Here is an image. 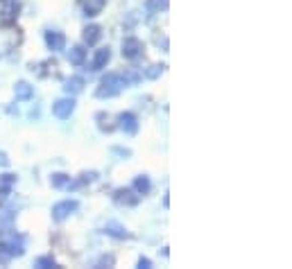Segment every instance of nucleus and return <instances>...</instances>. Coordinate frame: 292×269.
I'll return each instance as SVG.
<instances>
[{
  "label": "nucleus",
  "mask_w": 292,
  "mask_h": 269,
  "mask_svg": "<svg viewBox=\"0 0 292 269\" xmlns=\"http://www.w3.org/2000/svg\"><path fill=\"white\" fill-rule=\"evenodd\" d=\"M32 93H34V88L30 86L28 82H19L14 86V95H16V100H30L32 97Z\"/></svg>",
  "instance_id": "nucleus-14"
},
{
  "label": "nucleus",
  "mask_w": 292,
  "mask_h": 269,
  "mask_svg": "<svg viewBox=\"0 0 292 269\" xmlns=\"http://www.w3.org/2000/svg\"><path fill=\"white\" fill-rule=\"evenodd\" d=\"M143 55V41L136 37L123 39V57L125 59H138Z\"/></svg>",
  "instance_id": "nucleus-5"
},
{
  "label": "nucleus",
  "mask_w": 292,
  "mask_h": 269,
  "mask_svg": "<svg viewBox=\"0 0 292 269\" xmlns=\"http://www.w3.org/2000/svg\"><path fill=\"white\" fill-rule=\"evenodd\" d=\"M150 188H152V183H150V179H147L145 174H141V177L134 179V190H136L138 195H147Z\"/></svg>",
  "instance_id": "nucleus-16"
},
{
  "label": "nucleus",
  "mask_w": 292,
  "mask_h": 269,
  "mask_svg": "<svg viewBox=\"0 0 292 269\" xmlns=\"http://www.w3.org/2000/svg\"><path fill=\"white\" fill-rule=\"evenodd\" d=\"M100 37H102L100 25H86V28H84V41H86L88 46H95V43L100 41Z\"/></svg>",
  "instance_id": "nucleus-11"
},
{
  "label": "nucleus",
  "mask_w": 292,
  "mask_h": 269,
  "mask_svg": "<svg viewBox=\"0 0 292 269\" xmlns=\"http://www.w3.org/2000/svg\"><path fill=\"white\" fill-rule=\"evenodd\" d=\"M118 127L123 129L125 133H129V136H134V133L138 131V118L134 113H129V111H125V113L118 115Z\"/></svg>",
  "instance_id": "nucleus-7"
},
{
  "label": "nucleus",
  "mask_w": 292,
  "mask_h": 269,
  "mask_svg": "<svg viewBox=\"0 0 292 269\" xmlns=\"http://www.w3.org/2000/svg\"><path fill=\"white\" fill-rule=\"evenodd\" d=\"M145 7H147V12H163V10H168V0H147Z\"/></svg>",
  "instance_id": "nucleus-19"
},
{
  "label": "nucleus",
  "mask_w": 292,
  "mask_h": 269,
  "mask_svg": "<svg viewBox=\"0 0 292 269\" xmlns=\"http://www.w3.org/2000/svg\"><path fill=\"white\" fill-rule=\"evenodd\" d=\"M114 201L118 206H136L141 201V195L136 190H132V188H118L114 192Z\"/></svg>",
  "instance_id": "nucleus-4"
},
{
  "label": "nucleus",
  "mask_w": 292,
  "mask_h": 269,
  "mask_svg": "<svg viewBox=\"0 0 292 269\" xmlns=\"http://www.w3.org/2000/svg\"><path fill=\"white\" fill-rule=\"evenodd\" d=\"M84 59H86V50H84V46H73L68 50V61L73 66H82Z\"/></svg>",
  "instance_id": "nucleus-13"
},
{
  "label": "nucleus",
  "mask_w": 292,
  "mask_h": 269,
  "mask_svg": "<svg viewBox=\"0 0 292 269\" xmlns=\"http://www.w3.org/2000/svg\"><path fill=\"white\" fill-rule=\"evenodd\" d=\"M46 46L50 48L52 52H59L66 48V37L61 32H57V30H48L46 32Z\"/></svg>",
  "instance_id": "nucleus-8"
},
{
  "label": "nucleus",
  "mask_w": 292,
  "mask_h": 269,
  "mask_svg": "<svg viewBox=\"0 0 292 269\" xmlns=\"http://www.w3.org/2000/svg\"><path fill=\"white\" fill-rule=\"evenodd\" d=\"M114 262H116L114 255H102V258L95 262V267H114Z\"/></svg>",
  "instance_id": "nucleus-22"
},
{
  "label": "nucleus",
  "mask_w": 292,
  "mask_h": 269,
  "mask_svg": "<svg viewBox=\"0 0 292 269\" xmlns=\"http://www.w3.org/2000/svg\"><path fill=\"white\" fill-rule=\"evenodd\" d=\"M19 0H0V25L3 28H10V25L16 23L19 19Z\"/></svg>",
  "instance_id": "nucleus-2"
},
{
  "label": "nucleus",
  "mask_w": 292,
  "mask_h": 269,
  "mask_svg": "<svg viewBox=\"0 0 292 269\" xmlns=\"http://www.w3.org/2000/svg\"><path fill=\"white\" fill-rule=\"evenodd\" d=\"M138 267H141V269H150L152 267L150 258H143V255H141V258H138Z\"/></svg>",
  "instance_id": "nucleus-25"
},
{
  "label": "nucleus",
  "mask_w": 292,
  "mask_h": 269,
  "mask_svg": "<svg viewBox=\"0 0 292 269\" xmlns=\"http://www.w3.org/2000/svg\"><path fill=\"white\" fill-rule=\"evenodd\" d=\"M66 93H70V95H77V93L84 91V79L82 77H70L66 79Z\"/></svg>",
  "instance_id": "nucleus-15"
},
{
  "label": "nucleus",
  "mask_w": 292,
  "mask_h": 269,
  "mask_svg": "<svg viewBox=\"0 0 292 269\" xmlns=\"http://www.w3.org/2000/svg\"><path fill=\"white\" fill-rule=\"evenodd\" d=\"M50 183H52V188L70 186V177H68V174H64V172H57V174H52V177H50Z\"/></svg>",
  "instance_id": "nucleus-17"
},
{
  "label": "nucleus",
  "mask_w": 292,
  "mask_h": 269,
  "mask_svg": "<svg viewBox=\"0 0 292 269\" xmlns=\"http://www.w3.org/2000/svg\"><path fill=\"white\" fill-rule=\"evenodd\" d=\"M109 61H111V50L109 48H100L95 52V57H93V70H102Z\"/></svg>",
  "instance_id": "nucleus-10"
},
{
  "label": "nucleus",
  "mask_w": 292,
  "mask_h": 269,
  "mask_svg": "<svg viewBox=\"0 0 292 269\" xmlns=\"http://www.w3.org/2000/svg\"><path fill=\"white\" fill-rule=\"evenodd\" d=\"M125 86H127V79H125L123 75L109 73L107 77H102V82H100V86H98L95 95L98 97H116Z\"/></svg>",
  "instance_id": "nucleus-1"
},
{
  "label": "nucleus",
  "mask_w": 292,
  "mask_h": 269,
  "mask_svg": "<svg viewBox=\"0 0 292 269\" xmlns=\"http://www.w3.org/2000/svg\"><path fill=\"white\" fill-rule=\"evenodd\" d=\"M73 111H75V100H73V97H61V100H57L55 104H52V113H55L57 118H61V120L70 118Z\"/></svg>",
  "instance_id": "nucleus-6"
},
{
  "label": "nucleus",
  "mask_w": 292,
  "mask_h": 269,
  "mask_svg": "<svg viewBox=\"0 0 292 269\" xmlns=\"http://www.w3.org/2000/svg\"><path fill=\"white\" fill-rule=\"evenodd\" d=\"M107 0H84V14L86 16H98L105 10Z\"/></svg>",
  "instance_id": "nucleus-12"
},
{
  "label": "nucleus",
  "mask_w": 292,
  "mask_h": 269,
  "mask_svg": "<svg viewBox=\"0 0 292 269\" xmlns=\"http://www.w3.org/2000/svg\"><path fill=\"white\" fill-rule=\"evenodd\" d=\"M163 68H165L163 64H154V66H150V68H147V70H145V73H143V75H145L147 79H156V77H159L161 73H163Z\"/></svg>",
  "instance_id": "nucleus-21"
},
{
  "label": "nucleus",
  "mask_w": 292,
  "mask_h": 269,
  "mask_svg": "<svg viewBox=\"0 0 292 269\" xmlns=\"http://www.w3.org/2000/svg\"><path fill=\"white\" fill-rule=\"evenodd\" d=\"M34 264L41 269H52V267H57V260L52 258V255H41V258L34 260Z\"/></svg>",
  "instance_id": "nucleus-18"
},
{
  "label": "nucleus",
  "mask_w": 292,
  "mask_h": 269,
  "mask_svg": "<svg viewBox=\"0 0 292 269\" xmlns=\"http://www.w3.org/2000/svg\"><path fill=\"white\" fill-rule=\"evenodd\" d=\"M105 233H107V235H111V237H116V240H125V237H129L127 228H125L123 224H118V222H107Z\"/></svg>",
  "instance_id": "nucleus-9"
},
{
  "label": "nucleus",
  "mask_w": 292,
  "mask_h": 269,
  "mask_svg": "<svg viewBox=\"0 0 292 269\" xmlns=\"http://www.w3.org/2000/svg\"><path fill=\"white\" fill-rule=\"evenodd\" d=\"M14 183H16V177H14V174H3V177H0V186L12 188Z\"/></svg>",
  "instance_id": "nucleus-23"
},
{
  "label": "nucleus",
  "mask_w": 292,
  "mask_h": 269,
  "mask_svg": "<svg viewBox=\"0 0 292 269\" xmlns=\"http://www.w3.org/2000/svg\"><path fill=\"white\" fill-rule=\"evenodd\" d=\"M77 208H79V204L75 199L59 201V204L52 206V219H55V222H64V219L68 217V215H73Z\"/></svg>",
  "instance_id": "nucleus-3"
},
{
  "label": "nucleus",
  "mask_w": 292,
  "mask_h": 269,
  "mask_svg": "<svg viewBox=\"0 0 292 269\" xmlns=\"http://www.w3.org/2000/svg\"><path fill=\"white\" fill-rule=\"evenodd\" d=\"M12 258L14 255H12V249L7 246V242H0V264H7Z\"/></svg>",
  "instance_id": "nucleus-20"
},
{
  "label": "nucleus",
  "mask_w": 292,
  "mask_h": 269,
  "mask_svg": "<svg viewBox=\"0 0 292 269\" xmlns=\"http://www.w3.org/2000/svg\"><path fill=\"white\" fill-rule=\"evenodd\" d=\"M10 163H12L10 156H7L5 152H0V168H10Z\"/></svg>",
  "instance_id": "nucleus-24"
}]
</instances>
